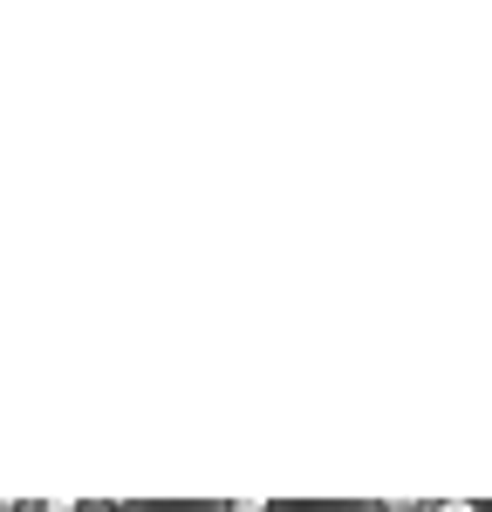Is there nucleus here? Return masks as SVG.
Returning <instances> with one entry per match:
<instances>
[{
    "label": "nucleus",
    "instance_id": "3",
    "mask_svg": "<svg viewBox=\"0 0 492 512\" xmlns=\"http://www.w3.org/2000/svg\"><path fill=\"white\" fill-rule=\"evenodd\" d=\"M0 512H14V499H0Z\"/></svg>",
    "mask_w": 492,
    "mask_h": 512
},
{
    "label": "nucleus",
    "instance_id": "2",
    "mask_svg": "<svg viewBox=\"0 0 492 512\" xmlns=\"http://www.w3.org/2000/svg\"><path fill=\"white\" fill-rule=\"evenodd\" d=\"M417 512H486L479 499H417Z\"/></svg>",
    "mask_w": 492,
    "mask_h": 512
},
{
    "label": "nucleus",
    "instance_id": "1",
    "mask_svg": "<svg viewBox=\"0 0 492 512\" xmlns=\"http://www.w3.org/2000/svg\"><path fill=\"white\" fill-rule=\"evenodd\" d=\"M205 512H281L274 499H212Z\"/></svg>",
    "mask_w": 492,
    "mask_h": 512
}]
</instances>
